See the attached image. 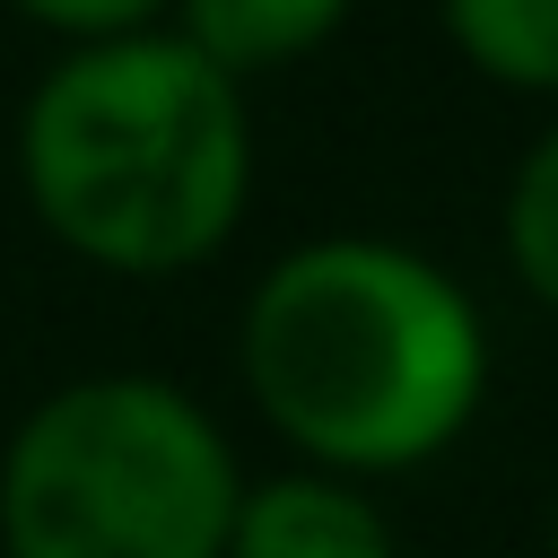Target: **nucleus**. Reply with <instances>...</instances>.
Instances as JSON below:
<instances>
[{
  "instance_id": "f257e3e1",
  "label": "nucleus",
  "mask_w": 558,
  "mask_h": 558,
  "mask_svg": "<svg viewBox=\"0 0 558 558\" xmlns=\"http://www.w3.org/2000/svg\"><path fill=\"white\" fill-rule=\"evenodd\" d=\"M235 375L262 427L340 480H401L445 462L488 410L480 296L401 235H305L235 314Z\"/></svg>"
},
{
  "instance_id": "f03ea898",
  "label": "nucleus",
  "mask_w": 558,
  "mask_h": 558,
  "mask_svg": "<svg viewBox=\"0 0 558 558\" xmlns=\"http://www.w3.org/2000/svg\"><path fill=\"white\" fill-rule=\"evenodd\" d=\"M35 227L105 279H183L253 209V105L174 26L61 44L17 105Z\"/></svg>"
},
{
  "instance_id": "7ed1b4c3",
  "label": "nucleus",
  "mask_w": 558,
  "mask_h": 558,
  "mask_svg": "<svg viewBox=\"0 0 558 558\" xmlns=\"http://www.w3.org/2000/svg\"><path fill=\"white\" fill-rule=\"evenodd\" d=\"M244 462L174 375L52 384L0 445V558H218Z\"/></svg>"
},
{
  "instance_id": "20e7f679",
  "label": "nucleus",
  "mask_w": 558,
  "mask_h": 558,
  "mask_svg": "<svg viewBox=\"0 0 558 558\" xmlns=\"http://www.w3.org/2000/svg\"><path fill=\"white\" fill-rule=\"evenodd\" d=\"M218 558H401V541L366 480L288 462V471L235 488Z\"/></svg>"
},
{
  "instance_id": "39448f33",
  "label": "nucleus",
  "mask_w": 558,
  "mask_h": 558,
  "mask_svg": "<svg viewBox=\"0 0 558 558\" xmlns=\"http://www.w3.org/2000/svg\"><path fill=\"white\" fill-rule=\"evenodd\" d=\"M349 17H357V0H174L166 9V26L244 87L270 78V70L314 61Z\"/></svg>"
},
{
  "instance_id": "423d86ee",
  "label": "nucleus",
  "mask_w": 558,
  "mask_h": 558,
  "mask_svg": "<svg viewBox=\"0 0 558 558\" xmlns=\"http://www.w3.org/2000/svg\"><path fill=\"white\" fill-rule=\"evenodd\" d=\"M436 26L471 78L558 105V0H436Z\"/></svg>"
},
{
  "instance_id": "0eeeda50",
  "label": "nucleus",
  "mask_w": 558,
  "mask_h": 558,
  "mask_svg": "<svg viewBox=\"0 0 558 558\" xmlns=\"http://www.w3.org/2000/svg\"><path fill=\"white\" fill-rule=\"evenodd\" d=\"M497 244H506L514 288H523L541 314H558V105H549V122L523 140V157H514V174H506Z\"/></svg>"
},
{
  "instance_id": "6e6552de",
  "label": "nucleus",
  "mask_w": 558,
  "mask_h": 558,
  "mask_svg": "<svg viewBox=\"0 0 558 558\" xmlns=\"http://www.w3.org/2000/svg\"><path fill=\"white\" fill-rule=\"evenodd\" d=\"M26 26H44L52 44H96V35H140V26H166L174 0H9Z\"/></svg>"
},
{
  "instance_id": "1a4fd4ad",
  "label": "nucleus",
  "mask_w": 558,
  "mask_h": 558,
  "mask_svg": "<svg viewBox=\"0 0 558 558\" xmlns=\"http://www.w3.org/2000/svg\"><path fill=\"white\" fill-rule=\"evenodd\" d=\"M541 532H549V558H558V488H549V506H541Z\"/></svg>"
}]
</instances>
